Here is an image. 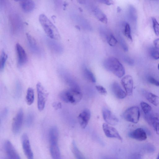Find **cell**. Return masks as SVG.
<instances>
[{"instance_id": "6da1fadb", "label": "cell", "mask_w": 159, "mask_h": 159, "mask_svg": "<svg viewBox=\"0 0 159 159\" xmlns=\"http://www.w3.org/2000/svg\"><path fill=\"white\" fill-rule=\"evenodd\" d=\"M59 97L65 103L75 105L81 101L83 95L79 87L77 86L63 91L60 94Z\"/></svg>"}, {"instance_id": "7a4b0ae2", "label": "cell", "mask_w": 159, "mask_h": 159, "mask_svg": "<svg viewBox=\"0 0 159 159\" xmlns=\"http://www.w3.org/2000/svg\"><path fill=\"white\" fill-rule=\"evenodd\" d=\"M39 20L44 30L49 37L54 40L60 38V34L57 28L46 15L43 14L41 15Z\"/></svg>"}, {"instance_id": "3957f363", "label": "cell", "mask_w": 159, "mask_h": 159, "mask_svg": "<svg viewBox=\"0 0 159 159\" xmlns=\"http://www.w3.org/2000/svg\"><path fill=\"white\" fill-rule=\"evenodd\" d=\"M104 66L106 70L119 78L123 76L125 73L124 66L115 58H107L104 61Z\"/></svg>"}, {"instance_id": "277c9868", "label": "cell", "mask_w": 159, "mask_h": 159, "mask_svg": "<svg viewBox=\"0 0 159 159\" xmlns=\"http://www.w3.org/2000/svg\"><path fill=\"white\" fill-rule=\"evenodd\" d=\"M140 116V109L137 106H133L128 109L124 112L123 115L125 120L135 124L138 122Z\"/></svg>"}, {"instance_id": "5b68a950", "label": "cell", "mask_w": 159, "mask_h": 159, "mask_svg": "<svg viewBox=\"0 0 159 159\" xmlns=\"http://www.w3.org/2000/svg\"><path fill=\"white\" fill-rule=\"evenodd\" d=\"M37 89L38 96V108L39 111H41L44 108L48 95L44 87L40 83H37Z\"/></svg>"}, {"instance_id": "8992f818", "label": "cell", "mask_w": 159, "mask_h": 159, "mask_svg": "<svg viewBox=\"0 0 159 159\" xmlns=\"http://www.w3.org/2000/svg\"><path fill=\"white\" fill-rule=\"evenodd\" d=\"M21 141L23 150L28 159H34V155L28 135L26 133L21 136Z\"/></svg>"}, {"instance_id": "52a82bcc", "label": "cell", "mask_w": 159, "mask_h": 159, "mask_svg": "<svg viewBox=\"0 0 159 159\" xmlns=\"http://www.w3.org/2000/svg\"><path fill=\"white\" fill-rule=\"evenodd\" d=\"M4 148L6 155V159H21L15 147L10 141H5Z\"/></svg>"}, {"instance_id": "ba28073f", "label": "cell", "mask_w": 159, "mask_h": 159, "mask_svg": "<svg viewBox=\"0 0 159 159\" xmlns=\"http://www.w3.org/2000/svg\"><path fill=\"white\" fill-rule=\"evenodd\" d=\"M24 117V111L20 109L18 111L14 118L12 125V129L15 134H18L21 128Z\"/></svg>"}, {"instance_id": "9c48e42d", "label": "cell", "mask_w": 159, "mask_h": 159, "mask_svg": "<svg viewBox=\"0 0 159 159\" xmlns=\"http://www.w3.org/2000/svg\"><path fill=\"white\" fill-rule=\"evenodd\" d=\"M103 129L105 135L106 137L110 138L117 139L122 141V139L118 131L107 123L103 125Z\"/></svg>"}, {"instance_id": "30bf717a", "label": "cell", "mask_w": 159, "mask_h": 159, "mask_svg": "<svg viewBox=\"0 0 159 159\" xmlns=\"http://www.w3.org/2000/svg\"><path fill=\"white\" fill-rule=\"evenodd\" d=\"M16 50L17 55L18 63L20 66L24 65L28 61L27 54L23 48L18 43L16 45Z\"/></svg>"}, {"instance_id": "8fae6325", "label": "cell", "mask_w": 159, "mask_h": 159, "mask_svg": "<svg viewBox=\"0 0 159 159\" xmlns=\"http://www.w3.org/2000/svg\"><path fill=\"white\" fill-rule=\"evenodd\" d=\"M121 82L127 95L132 96L133 87V80L132 77L129 75L125 76L122 79Z\"/></svg>"}, {"instance_id": "7c38bea8", "label": "cell", "mask_w": 159, "mask_h": 159, "mask_svg": "<svg viewBox=\"0 0 159 159\" xmlns=\"http://www.w3.org/2000/svg\"><path fill=\"white\" fill-rule=\"evenodd\" d=\"M103 116L104 120L108 124L111 125L115 126L118 124V118L109 109L104 108L103 110Z\"/></svg>"}, {"instance_id": "4fadbf2b", "label": "cell", "mask_w": 159, "mask_h": 159, "mask_svg": "<svg viewBox=\"0 0 159 159\" xmlns=\"http://www.w3.org/2000/svg\"><path fill=\"white\" fill-rule=\"evenodd\" d=\"M91 117L90 111L88 109L84 110L79 115L78 118L79 122L83 129L87 127Z\"/></svg>"}, {"instance_id": "5bb4252c", "label": "cell", "mask_w": 159, "mask_h": 159, "mask_svg": "<svg viewBox=\"0 0 159 159\" xmlns=\"http://www.w3.org/2000/svg\"><path fill=\"white\" fill-rule=\"evenodd\" d=\"M128 136L130 138L139 141H143L147 138V134L142 128H138L130 132Z\"/></svg>"}, {"instance_id": "9a60e30c", "label": "cell", "mask_w": 159, "mask_h": 159, "mask_svg": "<svg viewBox=\"0 0 159 159\" xmlns=\"http://www.w3.org/2000/svg\"><path fill=\"white\" fill-rule=\"evenodd\" d=\"M111 89L113 94L117 98L122 99L126 97V92L124 91L118 83H113L111 85Z\"/></svg>"}, {"instance_id": "2e32d148", "label": "cell", "mask_w": 159, "mask_h": 159, "mask_svg": "<svg viewBox=\"0 0 159 159\" xmlns=\"http://www.w3.org/2000/svg\"><path fill=\"white\" fill-rule=\"evenodd\" d=\"M145 118L147 122L153 127L156 133L159 135V119L154 116L151 113L145 115Z\"/></svg>"}, {"instance_id": "e0dca14e", "label": "cell", "mask_w": 159, "mask_h": 159, "mask_svg": "<svg viewBox=\"0 0 159 159\" xmlns=\"http://www.w3.org/2000/svg\"><path fill=\"white\" fill-rule=\"evenodd\" d=\"M26 37L28 46L31 51L35 54H39L40 53V48L35 39L28 33L26 34Z\"/></svg>"}, {"instance_id": "ac0fdd59", "label": "cell", "mask_w": 159, "mask_h": 159, "mask_svg": "<svg viewBox=\"0 0 159 159\" xmlns=\"http://www.w3.org/2000/svg\"><path fill=\"white\" fill-rule=\"evenodd\" d=\"M20 4L22 9L26 13L31 12L35 8L34 2L31 0L21 1Z\"/></svg>"}, {"instance_id": "d6986e66", "label": "cell", "mask_w": 159, "mask_h": 159, "mask_svg": "<svg viewBox=\"0 0 159 159\" xmlns=\"http://www.w3.org/2000/svg\"><path fill=\"white\" fill-rule=\"evenodd\" d=\"M49 137L50 144L58 143L59 131L57 127L53 126L50 129Z\"/></svg>"}, {"instance_id": "ffe728a7", "label": "cell", "mask_w": 159, "mask_h": 159, "mask_svg": "<svg viewBox=\"0 0 159 159\" xmlns=\"http://www.w3.org/2000/svg\"><path fill=\"white\" fill-rule=\"evenodd\" d=\"M92 10L94 15L99 21L105 24L107 23L108 19L106 15L99 8L93 6Z\"/></svg>"}, {"instance_id": "44dd1931", "label": "cell", "mask_w": 159, "mask_h": 159, "mask_svg": "<svg viewBox=\"0 0 159 159\" xmlns=\"http://www.w3.org/2000/svg\"><path fill=\"white\" fill-rule=\"evenodd\" d=\"M50 152L53 159H61V155L58 143L50 144Z\"/></svg>"}, {"instance_id": "7402d4cb", "label": "cell", "mask_w": 159, "mask_h": 159, "mask_svg": "<svg viewBox=\"0 0 159 159\" xmlns=\"http://www.w3.org/2000/svg\"><path fill=\"white\" fill-rule=\"evenodd\" d=\"M47 43L49 47L54 52L57 54L63 52V48L59 43L51 40H48Z\"/></svg>"}, {"instance_id": "603a6c76", "label": "cell", "mask_w": 159, "mask_h": 159, "mask_svg": "<svg viewBox=\"0 0 159 159\" xmlns=\"http://www.w3.org/2000/svg\"><path fill=\"white\" fill-rule=\"evenodd\" d=\"M144 94L146 99L150 103L155 106L159 104V98L157 96L151 93L144 92Z\"/></svg>"}, {"instance_id": "cb8c5ba5", "label": "cell", "mask_w": 159, "mask_h": 159, "mask_svg": "<svg viewBox=\"0 0 159 159\" xmlns=\"http://www.w3.org/2000/svg\"><path fill=\"white\" fill-rule=\"evenodd\" d=\"M83 73V76L87 80L93 83L96 82V80L94 74L87 68H84Z\"/></svg>"}, {"instance_id": "d4e9b609", "label": "cell", "mask_w": 159, "mask_h": 159, "mask_svg": "<svg viewBox=\"0 0 159 159\" xmlns=\"http://www.w3.org/2000/svg\"><path fill=\"white\" fill-rule=\"evenodd\" d=\"M34 89L31 88H28L26 95V100L27 104L29 105H31L34 100Z\"/></svg>"}, {"instance_id": "484cf974", "label": "cell", "mask_w": 159, "mask_h": 159, "mask_svg": "<svg viewBox=\"0 0 159 159\" xmlns=\"http://www.w3.org/2000/svg\"><path fill=\"white\" fill-rule=\"evenodd\" d=\"M72 150L76 159H86L81 152L78 149L74 141L72 143Z\"/></svg>"}, {"instance_id": "4316f807", "label": "cell", "mask_w": 159, "mask_h": 159, "mask_svg": "<svg viewBox=\"0 0 159 159\" xmlns=\"http://www.w3.org/2000/svg\"><path fill=\"white\" fill-rule=\"evenodd\" d=\"M128 16L130 20L132 22H136L137 19V11L132 6H130L128 8Z\"/></svg>"}, {"instance_id": "83f0119b", "label": "cell", "mask_w": 159, "mask_h": 159, "mask_svg": "<svg viewBox=\"0 0 159 159\" xmlns=\"http://www.w3.org/2000/svg\"><path fill=\"white\" fill-rule=\"evenodd\" d=\"M7 58V55L4 51H3L0 59V70L1 71H3L4 70Z\"/></svg>"}, {"instance_id": "f1b7e54d", "label": "cell", "mask_w": 159, "mask_h": 159, "mask_svg": "<svg viewBox=\"0 0 159 159\" xmlns=\"http://www.w3.org/2000/svg\"><path fill=\"white\" fill-rule=\"evenodd\" d=\"M124 32L125 36L132 41L133 40L131 35V28L130 25L128 23L125 24Z\"/></svg>"}, {"instance_id": "f546056e", "label": "cell", "mask_w": 159, "mask_h": 159, "mask_svg": "<svg viewBox=\"0 0 159 159\" xmlns=\"http://www.w3.org/2000/svg\"><path fill=\"white\" fill-rule=\"evenodd\" d=\"M141 107L145 115L151 113L152 110L151 107L149 104L144 102H142L140 104Z\"/></svg>"}, {"instance_id": "4dcf8cb0", "label": "cell", "mask_w": 159, "mask_h": 159, "mask_svg": "<svg viewBox=\"0 0 159 159\" xmlns=\"http://www.w3.org/2000/svg\"><path fill=\"white\" fill-rule=\"evenodd\" d=\"M22 92V88L21 84L19 81H17L16 83L15 96L16 98L20 97Z\"/></svg>"}, {"instance_id": "1f68e13d", "label": "cell", "mask_w": 159, "mask_h": 159, "mask_svg": "<svg viewBox=\"0 0 159 159\" xmlns=\"http://www.w3.org/2000/svg\"><path fill=\"white\" fill-rule=\"evenodd\" d=\"M34 119V116L32 112H30L27 115L26 120V124L27 126L30 127L32 125Z\"/></svg>"}, {"instance_id": "d6a6232c", "label": "cell", "mask_w": 159, "mask_h": 159, "mask_svg": "<svg viewBox=\"0 0 159 159\" xmlns=\"http://www.w3.org/2000/svg\"><path fill=\"white\" fill-rule=\"evenodd\" d=\"M118 37L119 43L122 48L124 51L125 52L128 51V48L125 41L122 37L120 35H118Z\"/></svg>"}, {"instance_id": "836d02e7", "label": "cell", "mask_w": 159, "mask_h": 159, "mask_svg": "<svg viewBox=\"0 0 159 159\" xmlns=\"http://www.w3.org/2000/svg\"><path fill=\"white\" fill-rule=\"evenodd\" d=\"M151 54L154 59H159V48L155 47L152 48L151 50Z\"/></svg>"}, {"instance_id": "e575fe53", "label": "cell", "mask_w": 159, "mask_h": 159, "mask_svg": "<svg viewBox=\"0 0 159 159\" xmlns=\"http://www.w3.org/2000/svg\"><path fill=\"white\" fill-rule=\"evenodd\" d=\"M153 27L155 35L159 36V24L156 19L154 18H152Z\"/></svg>"}, {"instance_id": "d590c367", "label": "cell", "mask_w": 159, "mask_h": 159, "mask_svg": "<svg viewBox=\"0 0 159 159\" xmlns=\"http://www.w3.org/2000/svg\"><path fill=\"white\" fill-rule=\"evenodd\" d=\"M107 41L111 47H114L116 45L118 41L112 34L108 37Z\"/></svg>"}, {"instance_id": "8d00e7d4", "label": "cell", "mask_w": 159, "mask_h": 159, "mask_svg": "<svg viewBox=\"0 0 159 159\" xmlns=\"http://www.w3.org/2000/svg\"><path fill=\"white\" fill-rule=\"evenodd\" d=\"M96 88L97 91L101 95L105 96L107 94V92L106 89L103 86H96Z\"/></svg>"}, {"instance_id": "74e56055", "label": "cell", "mask_w": 159, "mask_h": 159, "mask_svg": "<svg viewBox=\"0 0 159 159\" xmlns=\"http://www.w3.org/2000/svg\"><path fill=\"white\" fill-rule=\"evenodd\" d=\"M148 81L149 83L153 85L157 86H159V81L153 77L151 76L148 77Z\"/></svg>"}, {"instance_id": "f35d334b", "label": "cell", "mask_w": 159, "mask_h": 159, "mask_svg": "<svg viewBox=\"0 0 159 159\" xmlns=\"http://www.w3.org/2000/svg\"><path fill=\"white\" fill-rule=\"evenodd\" d=\"M123 60L125 63L129 65L132 66L134 64V60L131 58L128 57H125L123 58Z\"/></svg>"}, {"instance_id": "ab89813d", "label": "cell", "mask_w": 159, "mask_h": 159, "mask_svg": "<svg viewBox=\"0 0 159 159\" xmlns=\"http://www.w3.org/2000/svg\"><path fill=\"white\" fill-rule=\"evenodd\" d=\"M53 106L56 110H58L61 108L62 105L60 102H55L53 104Z\"/></svg>"}, {"instance_id": "60d3db41", "label": "cell", "mask_w": 159, "mask_h": 159, "mask_svg": "<svg viewBox=\"0 0 159 159\" xmlns=\"http://www.w3.org/2000/svg\"><path fill=\"white\" fill-rule=\"evenodd\" d=\"M8 113V109L7 108L5 109L2 113L1 119H4L7 117Z\"/></svg>"}, {"instance_id": "b9f144b4", "label": "cell", "mask_w": 159, "mask_h": 159, "mask_svg": "<svg viewBox=\"0 0 159 159\" xmlns=\"http://www.w3.org/2000/svg\"><path fill=\"white\" fill-rule=\"evenodd\" d=\"M98 2L107 5H111L113 3L112 1H107V0H102V1H99Z\"/></svg>"}, {"instance_id": "7bdbcfd3", "label": "cell", "mask_w": 159, "mask_h": 159, "mask_svg": "<svg viewBox=\"0 0 159 159\" xmlns=\"http://www.w3.org/2000/svg\"><path fill=\"white\" fill-rule=\"evenodd\" d=\"M154 44L155 47L159 48V38L157 39L154 41Z\"/></svg>"}, {"instance_id": "ee69618b", "label": "cell", "mask_w": 159, "mask_h": 159, "mask_svg": "<svg viewBox=\"0 0 159 159\" xmlns=\"http://www.w3.org/2000/svg\"><path fill=\"white\" fill-rule=\"evenodd\" d=\"M103 159H117L115 158H113L112 157H106L103 158Z\"/></svg>"}, {"instance_id": "f6af8a7d", "label": "cell", "mask_w": 159, "mask_h": 159, "mask_svg": "<svg viewBox=\"0 0 159 159\" xmlns=\"http://www.w3.org/2000/svg\"><path fill=\"white\" fill-rule=\"evenodd\" d=\"M121 8L118 7L117 8V12L118 13H120V12H121Z\"/></svg>"}, {"instance_id": "bcb514c9", "label": "cell", "mask_w": 159, "mask_h": 159, "mask_svg": "<svg viewBox=\"0 0 159 159\" xmlns=\"http://www.w3.org/2000/svg\"><path fill=\"white\" fill-rule=\"evenodd\" d=\"M156 159H159V153L158 154Z\"/></svg>"}, {"instance_id": "7dc6e473", "label": "cell", "mask_w": 159, "mask_h": 159, "mask_svg": "<svg viewBox=\"0 0 159 159\" xmlns=\"http://www.w3.org/2000/svg\"><path fill=\"white\" fill-rule=\"evenodd\" d=\"M158 70H159V64L158 65Z\"/></svg>"}]
</instances>
